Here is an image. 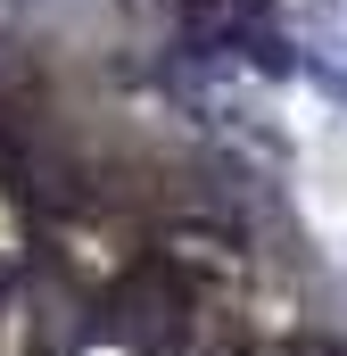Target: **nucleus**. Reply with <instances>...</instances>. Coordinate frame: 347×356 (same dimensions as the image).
<instances>
[{
    "label": "nucleus",
    "mask_w": 347,
    "mask_h": 356,
    "mask_svg": "<svg viewBox=\"0 0 347 356\" xmlns=\"http://www.w3.org/2000/svg\"><path fill=\"white\" fill-rule=\"evenodd\" d=\"M339 91H347V75H339Z\"/></svg>",
    "instance_id": "f257e3e1"
}]
</instances>
